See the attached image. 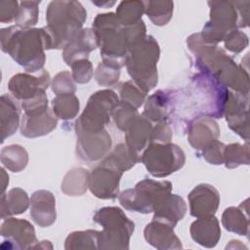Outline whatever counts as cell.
I'll return each mask as SVG.
<instances>
[{
  "mask_svg": "<svg viewBox=\"0 0 250 250\" xmlns=\"http://www.w3.org/2000/svg\"><path fill=\"white\" fill-rule=\"evenodd\" d=\"M70 66H71L72 78L76 83H79V84L88 83L94 75L93 64L88 59L77 61L73 62Z\"/></svg>",
  "mask_w": 250,
  "mask_h": 250,
  "instance_id": "cell-43",
  "label": "cell"
},
{
  "mask_svg": "<svg viewBox=\"0 0 250 250\" xmlns=\"http://www.w3.org/2000/svg\"><path fill=\"white\" fill-rule=\"evenodd\" d=\"M94 76L99 85L104 87H113L118 83L120 77V68L102 61L98 64L94 72Z\"/></svg>",
  "mask_w": 250,
  "mask_h": 250,
  "instance_id": "cell-40",
  "label": "cell"
},
{
  "mask_svg": "<svg viewBox=\"0 0 250 250\" xmlns=\"http://www.w3.org/2000/svg\"><path fill=\"white\" fill-rule=\"evenodd\" d=\"M87 12L78 1H51L46 10L47 25L53 49H62L83 28Z\"/></svg>",
  "mask_w": 250,
  "mask_h": 250,
  "instance_id": "cell-3",
  "label": "cell"
},
{
  "mask_svg": "<svg viewBox=\"0 0 250 250\" xmlns=\"http://www.w3.org/2000/svg\"><path fill=\"white\" fill-rule=\"evenodd\" d=\"M97 47L98 41L93 29L82 28L63 48L62 59L70 66L77 61L88 59L90 53Z\"/></svg>",
  "mask_w": 250,
  "mask_h": 250,
  "instance_id": "cell-22",
  "label": "cell"
},
{
  "mask_svg": "<svg viewBox=\"0 0 250 250\" xmlns=\"http://www.w3.org/2000/svg\"><path fill=\"white\" fill-rule=\"evenodd\" d=\"M58 119L49 107L37 112L23 113L20 125L21 134L31 139L45 136L57 127Z\"/></svg>",
  "mask_w": 250,
  "mask_h": 250,
  "instance_id": "cell-19",
  "label": "cell"
},
{
  "mask_svg": "<svg viewBox=\"0 0 250 250\" xmlns=\"http://www.w3.org/2000/svg\"><path fill=\"white\" fill-rule=\"evenodd\" d=\"M191 238L198 244L212 248L221 238V229L218 219L212 215L197 218L189 228Z\"/></svg>",
  "mask_w": 250,
  "mask_h": 250,
  "instance_id": "cell-23",
  "label": "cell"
},
{
  "mask_svg": "<svg viewBox=\"0 0 250 250\" xmlns=\"http://www.w3.org/2000/svg\"><path fill=\"white\" fill-rule=\"evenodd\" d=\"M145 3L139 0L122 1L116 8V16L123 26L135 25L142 21Z\"/></svg>",
  "mask_w": 250,
  "mask_h": 250,
  "instance_id": "cell-35",
  "label": "cell"
},
{
  "mask_svg": "<svg viewBox=\"0 0 250 250\" xmlns=\"http://www.w3.org/2000/svg\"><path fill=\"white\" fill-rule=\"evenodd\" d=\"M0 42L1 50L29 73L43 69L45 50L53 49L51 36L45 27L11 25L0 30Z\"/></svg>",
  "mask_w": 250,
  "mask_h": 250,
  "instance_id": "cell-2",
  "label": "cell"
},
{
  "mask_svg": "<svg viewBox=\"0 0 250 250\" xmlns=\"http://www.w3.org/2000/svg\"><path fill=\"white\" fill-rule=\"evenodd\" d=\"M248 200L246 199L238 207H229L222 214V224L224 228L238 235H247L249 232L248 220Z\"/></svg>",
  "mask_w": 250,
  "mask_h": 250,
  "instance_id": "cell-27",
  "label": "cell"
},
{
  "mask_svg": "<svg viewBox=\"0 0 250 250\" xmlns=\"http://www.w3.org/2000/svg\"><path fill=\"white\" fill-rule=\"evenodd\" d=\"M17 99L8 94H4L0 98V127H1V143L16 133L19 128L21 109Z\"/></svg>",
  "mask_w": 250,
  "mask_h": 250,
  "instance_id": "cell-24",
  "label": "cell"
},
{
  "mask_svg": "<svg viewBox=\"0 0 250 250\" xmlns=\"http://www.w3.org/2000/svg\"><path fill=\"white\" fill-rule=\"evenodd\" d=\"M248 104L249 94L229 91L224 115L230 130L248 142Z\"/></svg>",
  "mask_w": 250,
  "mask_h": 250,
  "instance_id": "cell-14",
  "label": "cell"
},
{
  "mask_svg": "<svg viewBox=\"0 0 250 250\" xmlns=\"http://www.w3.org/2000/svg\"><path fill=\"white\" fill-rule=\"evenodd\" d=\"M92 3H93V4H95V5H97V6H99V7H102V8H108V7L113 6V5L115 4V2H114V1H111V2H109V1H104V2H97V1H93Z\"/></svg>",
  "mask_w": 250,
  "mask_h": 250,
  "instance_id": "cell-50",
  "label": "cell"
},
{
  "mask_svg": "<svg viewBox=\"0 0 250 250\" xmlns=\"http://www.w3.org/2000/svg\"><path fill=\"white\" fill-rule=\"evenodd\" d=\"M172 137H173V132L169 123L167 121L158 122L154 127H152L150 137H149V143H160V144L171 143Z\"/></svg>",
  "mask_w": 250,
  "mask_h": 250,
  "instance_id": "cell-46",
  "label": "cell"
},
{
  "mask_svg": "<svg viewBox=\"0 0 250 250\" xmlns=\"http://www.w3.org/2000/svg\"><path fill=\"white\" fill-rule=\"evenodd\" d=\"M103 62L119 68L125 65L129 43L125 27L115 13L98 14L92 23Z\"/></svg>",
  "mask_w": 250,
  "mask_h": 250,
  "instance_id": "cell-5",
  "label": "cell"
},
{
  "mask_svg": "<svg viewBox=\"0 0 250 250\" xmlns=\"http://www.w3.org/2000/svg\"><path fill=\"white\" fill-rule=\"evenodd\" d=\"M141 156L134 150H132L126 143H120L109 151V153L102 159V162L109 164L121 172H125L140 162Z\"/></svg>",
  "mask_w": 250,
  "mask_h": 250,
  "instance_id": "cell-31",
  "label": "cell"
},
{
  "mask_svg": "<svg viewBox=\"0 0 250 250\" xmlns=\"http://www.w3.org/2000/svg\"><path fill=\"white\" fill-rule=\"evenodd\" d=\"M76 137V155L83 161H99L110 151L111 137L105 129L100 133H78Z\"/></svg>",
  "mask_w": 250,
  "mask_h": 250,
  "instance_id": "cell-15",
  "label": "cell"
},
{
  "mask_svg": "<svg viewBox=\"0 0 250 250\" xmlns=\"http://www.w3.org/2000/svg\"><path fill=\"white\" fill-rule=\"evenodd\" d=\"M40 1H21L20 2L17 17L15 19L16 25L21 27H31L38 21Z\"/></svg>",
  "mask_w": 250,
  "mask_h": 250,
  "instance_id": "cell-38",
  "label": "cell"
},
{
  "mask_svg": "<svg viewBox=\"0 0 250 250\" xmlns=\"http://www.w3.org/2000/svg\"><path fill=\"white\" fill-rule=\"evenodd\" d=\"M224 41L226 49L235 54L242 52L249 43L248 36L239 29H234L229 32Z\"/></svg>",
  "mask_w": 250,
  "mask_h": 250,
  "instance_id": "cell-44",
  "label": "cell"
},
{
  "mask_svg": "<svg viewBox=\"0 0 250 250\" xmlns=\"http://www.w3.org/2000/svg\"><path fill=\"white\" fill-rule=\"evenodd\" d=\"M99 231L86 229L73 231L68 234L64 242V248L70 249H99Z\"/></svg>",
  "mask_w": 250,
  "mask_h": 250,
  "instance_id": "cell-36",
  "label": "cell"
},
{
  "mask_svg": "<svg viewBox=\"0 0 250 250\" xmlns=\"http://www.w3.org/2000/svg\"><path fill=\"white\" fill-rule=\"evenodd\" d=\"M175 226L162 220L152 218L144 230V235L148 244L159 250L182 249L180 238L174 231Z\"/></svg>",
  "mask_w": 250,
  "mask_h": 250,
  "instance_id": "cell-18",
  "label": "cell"
},
{
  "mask_svg": "<svg viewBox=\"0 0 250 250\" xmlns=\"http://www.w3.org/2000/svg\"><path fill=\"white\" fill-rule=\"evenodd\" d=\"M79 100L74 94L57 95L52 100L53 112L62 120L73 119L79 112Z\"/></svg>",
  "mask_w": 250,
  "mask_h": 250,
  "instance_id": "cell-34",
  "label": "cell"
},
{
  "mask_svg": "<svg viewBox=\"0 0 250 250\" xmlns=\"http://www.w3.org/2000/svg\"><path fill=\"white\" fill-rule=\"evenodd\" d=\"M151 121L144 115L137 116L125 132L126 145L135 152L140 154L149 143L152 130Z\"/></svg>",
  "mask_w": 250,
  "mask_h": 250,
  "instance_id": "cell-26",
  "label": "cell"
},
{
  "mask_svg": "<svg viewBox=\"0 0 250 250\" xmlns=\"http://www.w3.org/2000/svg\"><path fill=\"white\" fill-rule=\"evenodd\" d=\"M75 81L69 71L59 72L51 81L52 91L57 95L74 94L76 91Z\"/></svg>",
  "mask_w": 250,
  "mask_h": 250,
  "instance_id": "cell-42",
  "label": "cell"
},
{
  "mask_svg": "<svg viewBox=\"0 0 250 250\" xmlns=\"http://www.w3.org/2000/svg\"><path fill=\"white\" fill-rule=\"evenodd\" d=\"M191 102L195 104V118L206 116L222 118L229 89L213 76L199 72L192 77L190 85Z\"/></svg>",
  "mask_w": 250,
  "mask_h": 250,
  "instance_id": "cell-8",
  "label": "cell"
},
{
  "mask_svg": "<svg viewBox=\"0 0 250 250\" xmlns=\"http://www.w3.org/2000/svg\"><path fill=\"white\" fill-rule=\"evenodd\" d=\"M145 14L155 25L162 26L167 24L173 16L174 2L166 0L144 1Z\"/></svg>",
  "mask_w": 250,
  "mask_h": 250,
  "instance_id": "cell-33",
  "label": "cell"
},
{
  "mask_svg": "<svg viewBox=\"0 0 250 250\" xmlns=\"http://www.w3.org/2000/svg\"><path fill=\"white\" fill-rule=\"evenodd\" d=\"M30 217L42 228L50 227L55 223L57 218L56 199L51 191L39 189L31 194Z\"/></svg>",
  "mask_w": 250,
  "mask_h": 250,
  "instance_id": "cell-21",
  "label": "cell"
},
{
  "mask_svg": "<svg viewBox=\"0 0 250 250\" xmlns=\"http://www.w3.org/2000/svg\"><path fill=\"white\" fill-rule=\"evenodd\" d=\"M146 92H145L133 80L123 82L119 88L120 102L131 104L135 108H139L146 102Z\"/></svg>",
  "mask_w": 250,
  "mask_h": 250,
  "instance_id": "cell-39",
  "label": "cell"
},
{
  "mask_svg": "<svg viewBox=\"0 0 250 250\" xmlns=\"http://www.w3.org/2000/svg\"><path fill=\"white\" fill-rule=\"evenodd\" d=\"M188 50L195 58V66L202 72L216 78L233 92L249 94V75L242 65L235 63L223 49L207 43L199 33L187 39Z\"/></svg>",
  "mask_w": 250,
  "mask_h": 250,
  "instance_id": "cell-1",
  "label": "cell"
},
{
  "mask_svg": "<svg viewBox=\"0 0 250 250\" xmlns=\"http://www.w3.org/2000/svg\"><path fill=\"white\" fill-rule=\"evenodd\" d=\"M148 173L155 178H165L177 172L186 163L184 150L172 143H149L141 155Z\"/></svg>",
  "mask_w": 250,
  "mask_h": 250,
  "instance_id": "cell-11",
  "label": "cell"
},
{
  "mask_svg": "<svg viewBox=\"0 0 250 250\" xmlns=\"http://www.w3.org/2000/svg\"><path fill=\"white\" fill-rule=\"evenodd\" d=\"M30 204V198L25 190L14 188L7 193L1 194L0 213L1 218L6 219L13 215H19L26 211Z\"/></svg>",
  "mask_w": 250,
  "mask_h": 250,
  "instance_id": "cell-29",
  "label": "cell"
},
{
  "mask_svg": "<svg viewBox=\"0 0 250 250\" xmlns=\"http://www.w3.org/2000/svg\"><path fill=\"white\" fill-rule=\"evenodd\" d=\"M50 84V74L43 68L37 74L24 72L13 75L8 83V89L15 99L23 102L45 93Z\"/></svg>",
  "mask_w": 250,
  "mask_h": 250,
  "instance_id": "cell-13",
  "label": "cell"
},
{
  "mask_svg": "<svg viewBox=\"0 0 250 250\" xmlns=\"http://www.w3.org/2000/svg\"><path fill=\"white\" fill-rule=\"evenodd\" d=\"M190 215L195 218L212 216L220 205V193L209 184L197 185L188 195Z\"/></svg>",
  "mask_w": 250,
  "mask_h": 250,
  "instance_id": "cell-17",
  "label": "cell"
},
{
  "mask_svg": "<svg viewBox=\"0 0 250 250\" xmlns=\"http://www.w3.org/2000/svg\"><path fill=\"white\" fill-rule=\"evenodd\" d=\"M35 248H43V249L50 248V249H52V248H53V246H52V244L50 243V241L43 240V241H40V242H38V241H37V242L33 245L32 249H35Z\"/></svg>",
  "mask_w": 250,
  "mask_h": 250,
  "instance_id": "cell-49",
  "label": "cell"
},
{
  "mask_svg": "<svg viewBox=\"0 0 250 250\" xmlns=\"http://www.w3.org/2000/svg\"><path fill=\"white\" fill-rule=\"evenodd\" d=\"M207 4L210 20L200 32L207 43L217 45L232 30L248 26L249 1H208Z\"/></svg>",
  "mask_w": 250,
  "mask_h": 250,
  "instance_id": "cell-4",
  "label": "cell"
},
{
  "mask_svg": "<svg viewBox=\"0 0 250 250\" xmlns=\"http://www.w3.org/2000/svg\"><path fill=\"white\" fill-rule=\"evenodd\" d=\"M172 101L173 98L170 93L158 90L146 100L145 109L142 115L156 123L167 121L172 109L174 108Z\"/></svg>",
  "mask_w": 250,
  "mask_h": 250,
  "instance_id": "cell-25",
  "label": "cell"
},
{
  "mask_svg": "<svg viewBox=\"0 0 250 250\" xmlns=\"http://www.w3.org/2000/svg\"><path fill=\"white\" fill-rule=\"evenodd\" d=\"M0 160L5 168L18 173L22 171L28 163V153L20 145H9L1 149Z\"/></svg>",
  "mask_w": 250,
  "mask_h": 250,
  "instance_id": "cell-32",
  "label": "cell"
},
{
  "mask_svg": "<svg viewBox=\"0 0 250 250\" xmlns=\"http://www.w3.org/2000/svg\"><path fill=\"white\" fill-rule=\"evenodd\" d=\"M20 3L16 0H2L0 1V21L11 22L15 21L18 14Z\"/></svg>",
  "mask_w": 250,
  "mask_h": 250,
  "instance_id": "cell-47",
  "label": "cell"
},
{
  "mask_svg": "<svg viewBox=\"0 0 250 250\" xmlns=\"http://www.w3.org/2000/svg\"><path fill=\"white\" fill-rule=\"evenodd\" d=\"M1 235L8 249H32L37 242L35 229L26 220L8 217L1 225Z\"/></svg>",
  "mask_w": 250,
  "mask_h": 250,
  "instance_id": "cell-16",
  "label": "cell"
},
{
  "mask_svg": "<svg viewBox=\"0 0 250 250\" xmlns=\"http://www.w3.org/2000/svg\"><path fill=\"white\" fill-rule=\"evenodd\" d=\"M226 145L219 140L214 141L203 148L202 156L210 164L221 165L224 163V149Z\"/></svg>",
  "mask_w": 250,
  "mask_h": 250,
  "instance_id": "cell-45",
  "label": "cell"
},
{
  "mask_svg": "<svg viewBox=\"0 0 250 250\" xmlns=\"http://www.w3.org/2000/svg\"><path fill=\"white\" fill-rule=\"evenodd\" d=\"M219 137V125L211 117H198L188 123V140L189 145L196 150H202L208 145L218 140Z\"/></svg>",
  "mask_w": 250,
  "mask_h": 250,
  "instance_id": "cell-20",
  "label": "cell"
},
{
  "mask_svg": "<svg viewBox=\"0 0 250 250\" xmlns=\"http://www.w3.org/2000/svg\"><path fill=\"white\" fill-rule=\"evenodd\" d=\"M187 212V204L184 198L178 194L170 193L159 207L153 212V218L162 220L176 227Z\"/></svg>",
  "mask_w": 250,
  "mask_h": 250,
  "instance_id": "cell-28",
  "label": "cell"
},
{
  "mask_svg": "<svg viewBox=\"0 0 250 250\" xmlns=\"http://www.w3.org/2000/svg\"><path fill=\"white\" fill-rule=\"evenodd\" d=\"M9 184V176L4 168H1V194L5 193L6 188Z\"/></svg>",
  "mask_w": 250,
  "mask_h": 250,
  "instance_id": "cell-48",
  "label": "cell"
},
{
  "mask_svg": "<svg viewBox=\"0 0 250 250\" xmlns=\"http://www.w3.org/2000/svg\"><path fill=\"white\" fill-rule=\"evenodd\" d=\"M172 183L144 179L133 188L122 191L119 196L120 204L129 211L148 214L154 212L164 199L171 193Z\"/></svg>",
  "mask_w": 250,
  "mask_h": 250,
  "instance_id": "cell-9",
  "label": "cell"
},
{
  "mask_svg": "<svg viewBox=\"0 0 250 250\" xmlns=\"http://www.w3.org/2000/svg\"><path fill=\"white\" fill-rule=\"evenodd\" d=\"M117 94L110 90H100L92 94L75 122V133H100L110 121L113 109L119 104Z\"/></svg>",
  "mask_w": 250,
  "mask_h": 250,
  "instance_id": "cell-10",
  "label": "cell"
},
{
  "mask_svg": "<svg viewBox=\"0 0 250 250\" xmlns=\"http://www.w3.org/2000/svg\"><path fill=\"white\" fill-rule=\"evenodd\" d=\"M123 172L100 162L90 173L89 189L100 199H114L119 195V184Z\"/></svg>",
  "mask_w": 250,
  "mask_h": 250,
  "instance_id": "cell-12",
  "label": "cell"
},
{
  "mask_svg": "<svg viewBox=\"0 0 250 250\" xmlns=\"http://www.w3.org/2000/svg\"><path fill=\"white\" fill-rule=\"evenodd\" d=\"M140 114L137 108L124 102H119V104L116 105L112 112V117L114 119L116 127L123 132L127 131L130 124Z\"/></svg>",
  "mask_w": 250,
  "mask_h": 250,
  "instance_id": "cell-41",
  "label": "cell"
},
{
  "mask_svg": "<svg viewBox=\"0 0 250 250\" xmlns=\"http://www.w3.org/2000/svg\"><path fill=\"white\" fill-rule=\"evenodd\" d=\"M90 172L82 167L70 169L63 177L61 189L68 196H81L89 188Z\"/></svg>",
  "mask_w": 250,
  "mask_h": 250,
  "instance_id": "cell-30",
  "label": "cell"
},
{
  "mask_svg": "<svg viewBox=\"0 0 250 250\" xmlns=\"http://www.w3.org/2000/svg\"><path fill=\"white\" fill-rule=\"evenodd\" d=\"M224 163L229 169L236 168L240 165L249 164V146L248 143L241 145L238 143L229 144L224 149Z\"/></svg>",
  "mask_w": 250,
  "mask_h": 250,
  "instance_id": "cell-37",
  "label": "cell"
},
{
  "mask_svg": "<svg viewBox=\"0 0 250 250\" xmlns=\"http://www.w3.org/2000/svg\"><path fill=\"white\" fill-rule=\"evenodd\" d=\"M160 56L158 42L151 35L130 48L125 65L132 80L148 93L158 82L157 62Z\"/></svg>",
  "mask_w": 250,
  "mask_h": 250,
  "instance_id": "cell-6",
  "label": "cell"
},
{
  "mask_svg": "<svg viewBox=\"0 0 250 250\" xmlns=\"http://www.w3.org/2000/svg\"><path fill=\"white\" fill-rule=\"evenodd\" d=\"M93 221L103 227L99 231V249H129L135 224L120 208L103 207L94 214Z\"/></svg>",
  "mask_w": 250,
  "mask_h": 250,
  "instance_id": "cell-7",
  "label": "cell"
}]
</instances>
